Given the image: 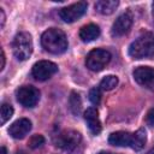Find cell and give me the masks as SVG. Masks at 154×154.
I'll return each mask as SVG.
<instances>
[{
	"mask_svg": "<svg viewBox=\"0 0 154 154\" xmlns=\"http://www.w3.org/2000/svg\"><path fill=\"white\" fill-rule=\"evenodd\" d=\"M134 79L142 87L154 90V69L149 66H138L132 72Z\"/></svg>",
	"mask_w": 154,
	"mask_h": 154,
	"instance_id": "obj_10",
	"label": "cell"
},
{
	"mask_svg": "<svg viewBox=\"0 0 154 154\" xmlns=\"http://www.w3.org/2000/svg\"><path fill=\"white\" fill-rule=\"evenodd\" d=\"M89 100L94 105H99L101 101V89L100 87H94L89 91Z\"/></svg>",
	"mask_w": 154,
	"mask_h": 154,
	"instance_id": "obj_21",
	"label": "cell"
},
{
	"mask_svg": "<svg viewBox=\"0 0 154 154\" xmlns=\"http://www.w3.org/2000/svg\"><path fill=\"white\" fill-rule=\"evenodd\" d=\"M97 154H113V153H111V152H105V150H102V152H100V153H97Z\"/></svg>",
	"mask_w": 154,
	"mask_h": 154,
	"instance_id": "obj_27",
	"label": "cell"
},
{
	"mask_svg": "<svg viewBox=\"0 0 154 154\" xmlns=\"http://www.w3.org/2000/svg\"><path fill=\"white\" fill-rule=\"evenodd\" d=\"M17 154H26V153H25V152H23V150H20V152H18Z\"/></svg>",
	"mask_w": 154,
	"mask_h": 154,
	"instance_id": "obj_29",
	"label": "cell"
},
{
	"mask_svg": "<svg viewBox=\"0 0 154 154\" xmlns=\"http://www.w3.org/2000/svg\"><path fill=\"white\" fill-rule=\"evenodd\" d=\"M81 141H82V136L79 132L75 130H65L58 135L55 140V144L64 152L71 153L78 147Z\"/></svg>",
	"mask_w": 154,
	"mask_h": 154,
	"instance_id": "obj_5",
	"label": "cell"
},
{
	"mask_svg": "<svg viewBox=\"0 0 154 154\" xmlns=\"http://www.w3.org/2000/svg\"><path fill=\"white\" fill-rule=\"evenodd\" d=\"M152 7H153V10H152V16H153V23H154V2H153V5H152Z\"/></svg>",
	"mask_w": 154,
	"mask_h": 154,
	"instance_id": "obj_26",
	"label": "cell"
},
{
	"mask_svg": "<svg viewBox=\"0 0 154 154\" xmlns=\"http://www.w3.org/2000/svg\"><path fill=\"white\" fill-rule=\"evenodd\" d=\"M119 2L114 0H100L95 2V10L101 14H111L116 11Z\"/></svg>",
	"mask_w": 154,
	"mask_h": 154,
	"instance_id": "obj_15",
	"label": "cell"
},
{
	"mask_svg": "<svg viewBox=\"0 0 154 154\" xmlns=\"http://www.w3.org/2000/svg\"><path fill=\"white\" fill-rule=\"evenodd\" d=\"M112 55L103 48H95L90 51L85 58V66L94 72L101 71L111 60Z\"/></svg>",
	"mask_w": 154,
	"mask_h": 154,
	"instance_id": "obj_4",
	"label": "cell"
},
{
	"mask_svg": "<svg viewBox=\"0 0 154 154\" xmlns=\"http://www.w3.org/2000/svg\"><path fill=\"white\" fill-rule=\"evenodd\" d=\"M134 22V17L131 14V12L126 11L124 13H122L113 23L112 29H111V35L113 37H120L124 36L125 34H128L131 29Z\"/></svg>",
	"mask_w": 154,
	"mask_h": 154,
	"instance_id": "obj_9",
	"label": "cell"
},
{
	"mask_svg": "<svg viewBox=\"0 0 154 154\" xmlns=\"http://www.w3.org/2000/svg\"><path fill=\"white\" fill-rule=\"evenodd\" d=\"M16 96L18 102L24 107H35L40 100V91L37 88L32 85H23L19 87L16 91Z\"/></svg>",
	"mask_w": 154,
	"mask_h": 154,
	"instance_id": "obj_6",
	"label": "cell"
},
{
	"mask_svg": "<svg viewBox=\"0 0 154 154\" xmlns=\"http://www.w3.org/2000/svg\"><path fill=\"white\" fill-rule=\"evenodd\" d=\"M28 144L31 149H37V148H40L45 144V137L42 135H34V136L30 137Z\"/></svg>",
	"mask_w": 154,
	"mask_h": 154,
	"instance_id": "obj_20",
	"label": "cell"
},
{
	"mask_svg": "<svg viewBox=\"0 0 154 154\" xmlns=\"http://www.w3.org/2000/svg\"><path fill=\"white\" fill-rule=\"evenodd\" d=\"M13 116V107L10 103H2L1 105V124L4 125L11 117Z\"/></svg>",
	"mask_w": 154,
	"mask_h": 154,
	"instance_id": "obj_19",
	"label": "cell"
},
{
	"mask_svg": "<svg viewBox=\"0 0 154 154\" xmlns=\"http://www.w3.org/2000/svg\"><path fill=\"white\" fill-rule=\"evenodd\" d=\"M31 130V122L26 118H20L18 120H16L8 129V134L16 138V140H20L24 138L29 131Z\"/></svg>",
	"mask_w": 154,
	"mask_h": 154,
	"instance_id": "obj_11",
	"label": "cell"
},
{
	"mask_svg": "<svg viewBox=\"0 0 154 154\" xmlns=\"http://www.w3.org/2000/svg\"><path fill=\"white\" fill-rule=\"evenodd\" d=\"M147 154H154V149H152V150H149Z\"/></svg>",
	"mask_w": 154,
	"mask_h": 154,
	"instance_id": "obj_28",
	"label": "cell"
},
{
	"mask_svg": "<svg viewBox=\"0 0 154 154\" xmlns=\"http://www.w3.org/2000/svg\"><path fill=\"white\" fill-rule=\"evenodd\" d=\"M146 122H147V124L149 126H153L154 128V107L148 111V113L146 116Z\"/></svg>",
	"mask_w": 154,
	"mask_h": 154,
	"instance_id": "obj_22",
	"label": "cell"
},
{
	"mask_svg": "<svg viewBox=\"0 0 154 154\" xmlns=\"http://www.w3.org/2000/svg\"><path fill=\"white\" fill-rule=\"evenodd\" d=\"M108 143L116 147H132L134 143V132L128 131H117L109 135Z\"/></svg>",
	"mask_w": 154,
	"mask_h": 154,
	"instance_id": "obj_12",
	"label": "cell"
},
{
	"mask_svg": "<svg viewBox=\"0 0 154 154\" xmlns=\"http://www.w3.org/2000/svg\"><path fill=\"white\" fill-rule=\"evenodd\" d=\"M0 17H1V24H0V26L1 28H4V24H5V13H4V10L2 8H0Z\"/></svg>",
	"mask_w": 154,
	"mask_h": 154,
	"instance_id": "obj_24",
	"label": "cell"
},
{
	"mask_svg": "<svg viewBox=\"0 0 154 154\" xmlns=\"http://www.w3.org/2000/svg\"><path fill=\"white\" fill-rule=\"evenodd\" d=\"M84 119L87 122L88 129L93 135H99L101 132V122L99 119V112L95 107H88L84 112Z\"/></svg>",
	"mask_w": 154,
	"mask_h": 154,
	"instance_id": "obj_13",
	"label": "cell"
},
{
	"mask_svg": "<svg viewBox=\"0 0 154 154\" xmlns=\"http://www.w3.org/2000/svg\"><path fill=\"white\" fill-rule=\"evenodd\" d=\"M69 105H70V109L75 116H78L82 111V100H81V95L76 91H72L69 99Z\"/></svg>",
	"mask_w": 154,
	"mask_h": 154,
	"instance_id": "obj_17",
	"label": "cell"
},
{
	"mask_svg": "<svg viewBox=\"0 0 154 154\" xmlns=\"http://www.w3.org/2000/svg\"><path fill=\"white\" fill-rule=\"evenodd\" d=\"M58 71L57 64L49 60H40L34 64L31 73L36 81H46Z\"/></svg>",
	"mask_w": 154,
	"mask_h": 154,
	"instance_id": "obj_8",
	"label": "cell"
},
{
	"mask_svg": "<svg viewBox=\"0 0 154 154\" xmlns=\"http://www.w3.org/2000/svg\"><path fill=\"white\" fill-rule=\"evenodd\" d=\"M12 51L18 60H26L32 53V40L29 32H18L12 42Z\"/></svg>",
	"mask_w": 154,
	"mask_h": 154,
	"instance_id": "obj_3",
	"label": "cell"
},
{
	"mask_svg": "<svg viewBox=\"0 0 154 154\" xmlns=\"http://www.w3.org/2000/svg\"><path fill=\"white\" fill-rule=\"evenodd\" d=\"M100 36V28L96 24H87L79 30V38L83 42H91Z\"/></svg>",
	"mask_w": 154,
	"mask_h": 154,
	"instance_id": "obj_14",
	"label": "cell"
},
{
	"mask_svg": "<svg viewBox=\"0 0 154 154\" xmlns=\"http://www.w3.org/2000/svg\"><path fill=\"white\" fill-rule=\"evenodd\" d=\"M147 142V135L146 130L143 128H140L137 131L134 132V143H132V149L134 150H141Z\"/></svg>",
	"mask_w": 154,
	"mask_h": 154,
	"instance_id": "obj_16",
	"label": "cell"
},
{
	"mask_svg": "<svg viewBox=\"0 0 154 154\" xmlns=\"http://www.w3.org/2000/svg\"><path fill=\"white\" fill-rule=\"evenodd\" d=\"M41 45L46 52L52 54H61L67 49L69 42L63 30L51 28L46 30L41 36Z\"/></svg>",
	"mask_w": 154,
	"mask_h": 154,
	"instance_id": "obj_1",
	"label": "cell"
},
{
	"mask_svg": "<svg viewBox=\"0 0 154 154\" xmlns=\"http://www.w3.org/2000/svg\"><path fill=\"white\" fill-rule=\"evenodd\" d=\"M87 7H88V4L85 1H79V2L72 4L70 6L60 8L59 10V17L66 23L76 22L85 13Z\"/></svg>",
	"mask_w": 154,
	"mask_h": 154,
	"instance_id": "obj_7",
	"label": "cell"
},
{
	"mask_svg": "<svg viewBox=\"0 0 154 154\" xmlns=\"http://www.w3.org/2000/svg\"><path fill=\"white\" fill-rule=\"evenodd\" d=\"M5 67V53H4V49H1V65H0V70L2 71Z\"/></svg>",
	"mask_w": 154,
	"mask_h": 154,
	"instance_id": "obj_23",
	"label": "cell"
},
{
	"mask_svg": "<svg viewBox=\"0 0 154 154\" xmlns=\"http://www.w3.org/2000/svg\"><path fill=\"white\" fill-rule=\"evenodd\" d=\"M129 55L132 59H146L154 57V32H144L138 36L130 45Z\"/></svg>",
	"mask_w": 154,
	"mask_h": 154,
	"instance_id": "obj_2",
	"label": "cell"
},
{
	"mask_svg": "<svg viewBox=\"0 0 154 154\" xmlns=\"http://www.w3.org/2000/svg\"><path fill=\"white\" fill-rule=\"evenodd\" d=\"M118 84V77L117 76H113V75H108L106 77H103L100 82V89L101 90H112L117 87Z\"/></svg>",
	"mask_w": 154,
	"mask_h": 154,
	"instance_id": "obj_18",
	"label": "cell"
},
{
	"mask_svg": "<svg viewBox=\"0 0 154 154\" xmlns=\"http://www.w3.org/2000/svg\"><path fill=\"white\" fill-rule=\"evenodd\" d=\"M1 154H7V152H6V148H5V147H1Z\"/></svg>",
	"mask_w": 154,
	"mask_h": 154,
	"instance_id": "obj_25",
	"label": "cell"
}]
</instances>
